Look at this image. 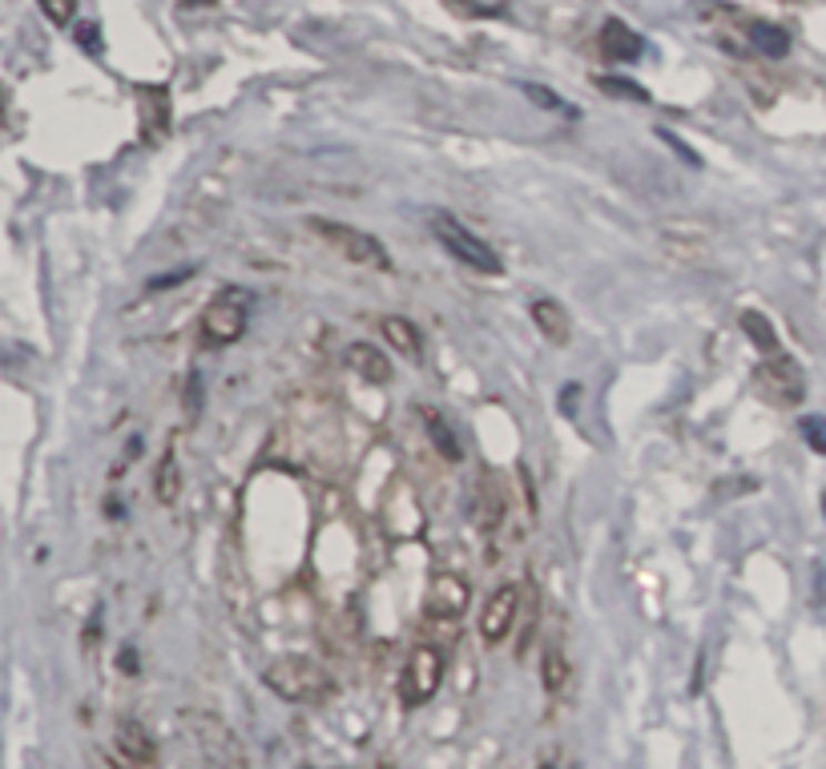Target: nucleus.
Instances as JSON below:
<instances>
[{
    "mask_svg": "<svg viewBox=\"0 0 826 769\" xmlns=\"http://www.w3.org/2000/svg\"><path fill=\"white\" fill-rule=\"evenodd\" d=\"M306 230L315 234L319 242L335 250L339 259L355 262V266H367V271H392V254L375 234L351 226V222H335V217H306Z\"/></svg>",
    "mask_w": 826,
    "mask_h": 769,
    "instance_id": "nucleus-1",
    "label": "nucleus"
},
{
    "mask_svg": "<svg viewBox=\"0 0 826 769\" xmlns=\"http://www.w3.org/2000/svg\"><path fill=\"white\" fill-rule=\"evenodd\" d=\"M262 681L283 701H315V697H323L331 689V672L319 661H311V657L291 652V657H274L266 665V672H262Z\"/></svg>",
    "mask_w": 826,
    "mask_h": 769,
    "instance_id": "nucleus-2",
    "label": "nucleus"
},
{
    "mask_svg": "<svg viewBox=\"0 0 826 769\" xmlns=\"http://www.w3.org/2000/svg\"><path fill=\"white\" fill-rule=\"evenodd\" d=\"M251 303L254 294L246 286H222V291L210 299V306L202 311V343L206 347H230L246 335V323H251Z\"/></svg>",
    "mask_w": 826,
    "mask_h": 769,
    "instance_id": "nucleus-3",
    "label": "nucleus"
},
{
    "mask_svg": "<svg viewBox=\"0 0 826 769\" xmlns=\"http://www.w3.org/2000/svg\"><path fill=\"white\" fill-rule=\"evenodd\" d=\"M427 226H432V234L440 239V246H444L456 262H464V266H472V271H480V274H501L504 271L501 254H496L488 242L480 239V234H472V230H467L460 217L444 214V210H435Z\"/></svg>",
    "mask_w": 826,
    "mask_h": 769,
    "instance_id": "nucleus-4",
    "label": "nucleus"
},
{
    "mask_svg": "<svg viewBox=\"0 0 826 769\" xmlns=\"http://www.w3.org/2000/svg\"><path fill=\"white\" fill-rule=\"evenodd\" d=\"M754 391H758L766 403H774V407H798V403L806 399L803 367H798L790 355L762 358L758 371H754Z\"/></svg>",
    "mask_w": 826,
    "mask_h": 769,
    "instance_id": "nucleus-5",
    "label": "nucleus"
},
{
    "mask_svg": "<svg viewBox=\"0 0 826 769\" xmlns=\"http://www.w3.org/2000/svg\"><path fill=\"white\" fill-rule=\"evenodd\" d=\"M444 685V652L435 645H415L400 677V701L403 705H427Z\"/></svg>",
    "mask_w": 826,
    "mask_h": 769,
    "instance_id": "nucleus-6",
    "label": "nucleus"
},
{
    "mask_svg": "<svg viewBox=\"0 0 826 769\" xmlns=\"http://www.w3.org/2000/svg\"><path fill=\"white\" fill-rule=\"evenodd\" d=\"M467 600H472V588H467L464 576L440 573V576H432V585H427L424 608L432 620H456V617H464Z\"/></svg>",
    "mask_w": 826,
    "mask_h": 769,
    "instance_id": "nucleus-7",
    "label": "nucleus"
},
{
    "mask_svg": "<svg viewBox=\"0 0 826 769\" xmlns=\"http://www.w3.org/2000/svg\"><path fill=\"white\" fill-rule=\"evenodd\" d=\"M516 613H521V588L516 585L496 588V593L484 600V608H480V637L488 640V645H501L512 633Z\"/></svg>",
    "mask_w": 826,
    "mask_h": 769,
    "instance_id": "nucleus-8",
    "label": "nucleus"
},
{
    "mask_svg": "<svg viewBox=\"0 0 826 769\" xmlns=\"http://www.w3.org/2000/svg\"><path fill=\"white\" fill-rule=\"evenodd\" d=\"M601 53L613 65H629V61H637L645 53V41L621 17H610V21L601 24Z\"/></svg>",
    "mask_w": 826,
    "mask_h": 769,
    "instance_id": "nucleus-9",
    "label": "nucleus"
},
{
    "mask_svg": "<svg viewBox=\"0 0 826 769\" xmlns=\"http://www.w3.org/2000/svg\"><path fill=\"white\" fill-rule=\"evenodd\" d=\"M138 109H142V138L162 141L170 133V89L142 85L138 89Z\"/></svg>",
    "mask_w": 826,
    "mask_h": 769,
    "instance_id": "nucleus-10",
    "label": "nucleus"
},
{
    "mask_svg": "<svg viewBox=\"0 0 826 769\" xmlns=\"http://www.w3.org/2000/svg\"><path fill=\"white\" fill-rule=\"evenodd\" d=\"M113 746H118L121 758L133 761V766H153V761H158V741H153L150 729L138 726V721H118Z\"/></svg>",
    "mask_w": 826,
    "mask_h": 769,
    "instance_id": "nucleus-11",
    "label": "nucleus"
},
{
    "mask_svg": "<svg viewBox=\"0 0 826 769\" xmlns=\"http://www.w3.org/2000/svg\"><path fill=\"white\" fill-rule=\"evenodd\" d=\"M533 323L553 347H568V338H573V318H568V311L556 303V299H536Z\"/></svg>",
    "mask_w": 826,
    "mask_h": 769,
    "instance_id": "nucleus-12",
    "label": "nucleus"
},
{
    "mask_svg": "<svg viewBox=\"0 0 826 769\" xmlns=\"http://www.w3.org/2000/svg\"><path fill=\"white\" fill-rule=\"evenodd\" d=\"M347 367L355 371L363 383H375V387L392 383V358L383 355L380 347H371V343H351V347H347Z\"/></svg>",
    "mask_w": 826,
    "mask_h": 769,
    "instance_id": "nucleus-13",
    "label": "nucleus"
},
{
    "mask_svg": "<svg viewBox=\"0 0 826 769\" xmlns=\"http://www.w3.org/2000/svg\"><path fill=\"white\" fill-rule=\"evenodd\" d=\"M380 331H383V343H387L392 351H400V355L420 358V351H424V338H420V331H415L412 318H403V315H383V318H380Z\"/></svg>",
    "mask_w": 826,
    "mask_h": 769,
    "instance_id": "nucleus-14",
    "label": "nucleus"
},
{
    "mask_svg": "<svg viewBox=\"0 0 826 769\" xmlns=\"http://www.w3.org/2000/svg\"><path fill=\"white\" fill-rule=\"evenodd\" d=\"M153 496H158V504H165V508H174L178 496H182V464H178V447L170 444L162 455V464H158V476H153Z\"/></svg>",
    "mask_w": 826,
    "mask_h": 769,
    "instance_id": "nucleus-15",
    "label": "nucleus"
},
{
    "mask_svg": "<svg viewBox=\"0 0 826 769\" xmlns=\"http://www.w3.org/2000/svg\"><path fill=\"white\" fill-rule=\"evenodd\" d=\"M420 415H424V427H427V435H432V444H435V452L444 455V459H452V464H460L464 459V447H460V435L447 427V419L435 407H420Z\"/></svg>",
    "mask_w": 826,
    "mask_h": 769,
    "instance_id": "nucleus-16",
    "label": "nucleus"
},
{
    "mask_svg": "<svg viewBox=\"0 0 826 769\" xmlns=\"http://www.w3.org/2000/svg\"><path fill=\"white\" fill-rule=\"evenodd\" d=\"M746 37H751L754 49H758L762 57H770V61H783V57L790 53V33L778 29V24L754 21L751 29H746Z\"/></svg>",
    "mask_w": 826,
    "mask_h": 769,
    "instance_id": "nucleus-17",
    "label": "nucleus"
},
{
    "mask_svg": "<svg viewBox=\"0 0 826 769\" xmlns=\"http://www.w3.org/2000/svg\"><path fill=\"white\" fill-rule=\"evenodd\" d=\"M742 331H746V338H751L754 347H758L766 358L783 355V351H778V331H774L766 315H758V311H742Z\"/></svg>",
    "mask_w": 826,
    "mask_h": 769,
    "instance_id": "nucleus-18",
    "label": "nucleus"
},
{
    "mask_svg": "<svg viewBox=\"0 0 826 769\" xmlns=\"http://www.w3.org/2000/svg\"><path fill=\"white\" fill-rule=\"evenodd\" d=\"M568 677H573V665H568L565 649H544L541 657V685H544V694H561L568 685Z\"/></svg>",
    "mask_w": 826,
    "mask_h": 769,
    "instance_id": "nucleus-19",
    "label": "nucleus"
},
{
    "mask_svg": "<svg viewBox=\"0 0 826 769\" xmlns=\"http://www.w3.org/2000/svg\"><path fill=\"white\" fill-rule=\"evenodd\" d=\"M803 439L810 444V452L826 455V415H806V419H803Z\"/></svg>",
    "mask_w": 826,
    "mask_h": 769,
    "instance_id": "nucleus-20",
    "label": "nucleus"
},
{
    "mask_svg": "<svg viewBox=\"0 0 826 769\" xmlns=\"http://www.w3.org/2000/svg\"><path fill=\"white\" fill-rule=\"evenodd\" d=\"M605 93H617V98H625V101H649V93H645L642 85H633V81H617V77H601L597 81Z\"/></svg>",
    "mask_w": 826,
    "mask_h": 769,
    "instance_id": "nucleus-21",
    "label": "nucleus"
},
{
    "mask_svg": "<svg viewBox=\"0 0 826 769\" xmlns=\"http://www.w3.org/2000/svg\"><path fill=\"white\" fill-rule=\"evenodd\" d=\"M44 9V17L53 24H69L73 21V9H77V0H37Z\"/></svg>",
    "mask_w": 826,
    "mask_h": 769,
    "instance_id": "nucleus-22",
    "label": "nucleus"
},
{
    "mask_svg": "<svg viewBox=\"0 0 826 769\" xmlns=\"http://www.w3.org/2000/svg\"><path fill=\"white\" fill-rule=\"evenodd\" d=\"M447 12H456V17H464V21H476V17H488L492 9H484L480 0H440Z\"/></svg>",
    "mask_w": 826,
    "mask_h": 769,
    "instance_id": "nucleus-23",
    "label": "nucleus"
},
{
    "mask_svg": "<svg viewBox=\"0 0 826 769\" xmlns=\"http://www.w3.org/2000/svg\"><path fill=\"white\" fill-rule=\"evenodd\" d=\"M581 399H585V387L581 383H565V391H561V415H576Z\"/></svg>",
    "mask_w": 826,
    "mask_h": 769,
    "instance_id": "nucleus-24",
    "label": "nucleus"
},
{
    "mask_svg": "<svg viewBox=\"0 0 826 769\" xmlns=\"http://www.w3.org/2000/svg\"><path fill=\"white\" fill-rule=\"evenodd\" d=\"M194 274V266H182V271L174 274H162V279H150V291H174V282H185Z\"/></svg>",
    "mask_w": 826,
    "mask_h": 769,
    "instance_id": "nucleus-25",
    "label": "nucleus"
},
{
    "mask_svg": "<svg viewBox=\"0 0 826 769\" xmlns=\"http://www.w3.org/2000/svg\"><path fill=\"white\" fill-rule=\"evenodd\" d=\"M77 41L85 44L89 53H101V33H98V24H77Z\"/></svg>",
    "mask_w": 826,
    "mask_h": 769,
    "instance_id": "nucleus-26",
    "label": "nucleus"
},
{
    "mask_svg": "<svg viewBox=\"0 0 826 769\" xmlns=\"http://www.w3.org/2000/svg\"><path fill=\"white\" fill-rule=\"evenodd\" d=\"M524 93L536 101V105H544V109H565L561 105V98H553V89H541V85H524Z\"/></svg>",
    "mask_w": 826,
    "mask_h": 769,
    "instance_id": "nucleus-27",
    "label": "nucleus"
},
{
    "mask_svg": "<svg viewBox=\"0 0 826 769\" xmlns=\"http://www.w3.org/2000/svg\"><path fill=\"white\" fill-rule=\"evenodd\" d=\"M121 672H130V677H138V652H121Z\"/></svg>",
    "mask_w": 826,
    "mask_h": 769,
    "instance_id": "nucleus-28",
    "label": "nucleus"
},
{
    "mask_svg": "<svg viewBox=\"0 0 826 769\" xmlns=\"http://www.w3.org/2000/svg\"><path fill=\"white\" fill-rule=\"evenodd\" d=\"M4 118H9V93L0 85V130H4Z\"/></svg>",
    "mask_w": 826,
    "mask_h": 769,
    "instance_id": "nucleus-29",
    "label": "nucleus"
},
{
    "mask_svg": "<svg viewBox=\"0 0 826 769\" xmlns=\"http://www.w3.org/2000/svg\"><path fill=\"white\" fill-rule=\"evenodd\" d=\"M190 4H214V0H182V9H190Z\"/></svg>",
    "mask_w": 826,
    "mask_h": 769,
    "instance_id": "nucleus-30",
    "label": "nucleus"
},
{
    "mask_svg": "<svg viewBox=\"0 0 826 769\" xmlns=\"http://www.w3.org/2000/svg\"><path fill=\"white\" fill-rule=\"evenodd\" d=\"M101 769H118V766H113V761H101Z\"/></svg>",
    "mask_w": 826,
    "mask_h": 769,
    "instance_id": "nucleus-31",
    "label": "nucleus"
},
{
    "mask_svg": "<svg viewBox=\"0 0 826 769\" xmlns=\"http://www.w3.org/2000/svg\"><path fill=\"white\" fill-rule=\"evenodd\" d=\"M823 512H826V496H823Z\"/></svg>",
    "mask_w": 826,
    "mask_h": 769,
    "instance_id": "nucleus-32",
    "label": "nucleus"
}]
</instances>
